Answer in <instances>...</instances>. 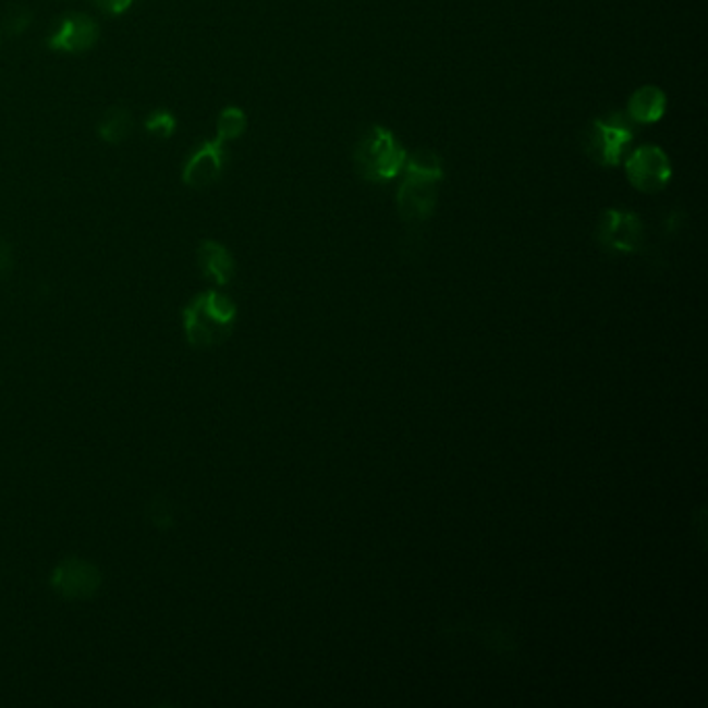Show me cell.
<instances>
[{
    "label": "cell",
    "mask_w": 708,
    "mask_h": 708,
    "mask_svg": "<svg viewBox=\"0 0 708 708\" xmlns=\"http://www.w3.org/2000/svg\"><path fill=\"white\" fill-rule=\"evenodd\" d=\"M29 23H32V13H29L27 9L20 7V9H13V11H11V15H9L7 22H4V29H7L11 36H20V34H23V32L29 27Z\"/></svg>",
    "instance_id": "cell-16"
},
{
    "label": "cell",
    "mask_w": 708,
    "mask_h": 708,
    "mask_svg": "<svg viewBox=\"0 0 708 708\" xmlns=\"http://www.w3.org/2000/svg\"><path fill=\"white\" fill-rule=\"evenodd\" d=\"M247 127V117L242 109L237 107H229L221 112L219 117V125H217V139L227 144V142H233L237 137H242Z\"/></svg>",
    "instance_id": "cell-14"
},
{
    "label": "cell",
    "mask_w": 708,
    "mask_h": 708,
    "mask_svg": "<svg viewBox=\"0 0 708 708\" xmlns=\"http://www.w3.org/2000/svg\"><path fill=\"white\" fill-rule=\"evenodd\" d=\"M439 181L403 178L398 190V215L403 224L416 229L428 221L437 208Z\"/></svg>",
    "instance_id": "cell-6"
},
{
    "label": "cell",
    "mask_w": 708,
    "mask_h": 708,
    "mask_svg": "<svg viewBox=\"0 0 708 708\" xmlns=\"http://www.w3.org/2000/svg\"><path fill=\"white\" fill-rule=\"evenodd\" d=\"M401 173L407 178L430 179L441 183L444 178L443 160L432 150H416L407 155Z\"/></svg>",
    "instance_id": "cell-12"
},
{
    "label": "cell",
    "mask_w": 708,
    "mask_h": 708,
    "mask_svg": "<svg viewBox=\"0 0 708 708\" xmlns=\"http://www.w3.org/2000/svg\"><path fill=\"white\" fill-rule=\"evenodd\" d=\"M11 266V247L7 242H0V272H7Z\"/></svg>",
    "instance_id": "cell-18"
},
{
    "label": "cell",
    "mask_w": 708,
    "mask_h": 708,
    "mask_svg": "<svg viewBox=\"0 0 708 708\" xmlns=\"http://www.w3.org/2000/svg\"><path fill=\"white\" fill-rule=\"evenodd\" d=\"M199 266L208 279L217 285H229L235 274V260L224 245L217 242H204L198 249Z\"/></svg>",
    "instance_id": "cell-11"
},
{
    "label": "cell",
    "mask_w": 708,
    "mask_h": 708,
    "mask_svg": "<svg viewBox=\"0 0 708 708\" xmlns=\"http://www.w3.org/2000/svg\"><path fill=\"white\" fill-rule=\"evenodd\" d=\"M237 320V306L219 291H206L183 310V331L194 347L224 343Z\"/></svg>",
    "instance_id": "cell-1"
},
{
    "label": "cell",
    "mask_w": 708,
    "mask_h": 708,
    "mask_svg": "<svg viewBox=\"0 0 708 708\" xmlns=\"http://www.w3.org/2000/svg\"><path fill=\"white\" fill-rule=\"evenodd\" d=\"M146 130L155 133L158 137H171L178 130V121H175V117L171 112L156 111L148 117Z\"/></svg>",
    "instance_id": "cell-15"
},
{
    "label": "cell",
    "mask_w": 708,
    "mask_h": 708,
    "mask_svg": "<svg viewBox=\"0 0 708 708\" xmlns=\"http://www.w3.org/2000/svg\"><path fill=\"white\" fill-rule=\"evenodd\" d=\"M133 130L132 112L127 111L125 107H112L111 111L107 112L98 125V133L105 142L109 144H119L125 142L130 137Z\"/></svg>",
    "instance_id": "cell-13"
},
{
    "label": "cell",
    "mask_w": 708,
    "mask_h": 708,
    "mask_svg": "<svg viewBox=\"0 0 708 708\" xmlns=\"http://www.w3.org/2000/svg\"><path fill=\"white\" fill-rule=\"evenodd\" d=\"M664 111H667V96L663 89L657 86H643L630 96L625 114L632 123L652 125L663 119Z\"/></svg>",
    "instance_id": "cell-10"
},
{
    "label": "cell",
    "mask_w": 708,
    "mask_h": 708,
    "mask_svg": "<svg viewBox=\"0 0 708 708\" xmlns=\"http://www.w3.org/2000/svg\"><path fill=\"white\" fill-rule=\"evenodd\" d=\"M407 152L395 133L382 125H370L354 148L355 173L370 183H389L401 175Z\"/></svg>",
    "instance_id": "cell-2"
},
{
    "label": "cell",
    "mask_w": 708,
    "mask_h": 708,
    "mask_svg": "<svg viewBox=\"0 0 708 708\" xmlns=\"http://www.w3.org/2000/svg\"><path fill=\"white\" fill-rule=\"evenodd\" d=\"M584 152L598 167H620L623 155L634 142V127L625 112L615 111L597 117L584 132Z\"/></svg>",
    "instance_id": "cell-3"
},
{
    "label": "cell",
    "mask_w": 708,
    "mask_h": 708,
    "mask_svg": "<svg viewBox=\"0 0 708 708\" xmlns=\"http://www.w3.org/2000/svg\"><path fill=\"white\" fill-rule=\"evenodd\" d=\"M102 11L111 13V15H121L132 7L133 0H94Z\"/></svg>",
    "instance_id": "cell-17"
},
{
    "label": "cell",
    "mask_w": 708,
    "mask_h": 708,
    "mask_svg": "<svg viewBox=\"0 0 708 708\" xmlns=\"http://www.w3.org/2000/svg\"><path fill=\"white\" fill-rule=\"evenodd\" d=\"M98 23L89 20L88 15L73 13L66 15L52 38L48 40V46L52 50H63V52H86L91 46L98 42Z\"/></svg>",
    "instance_id": "cell-9"
},
{
    "label": "cell",
    "mask_w": 708,
    "mask_h": 708,
    "mask_svg": "<svg viewBox=\"0 0 708 708\" xmlns=\"http://www.w3.org/2000/svg\"><path fill=\"white\" fill-rule=\"evenodd\" d=\"M222 167H224V144L219 139L206 142L185 162L183 183L194 190H204L221 178Z\"/></svg>",
    "instance_id": "cell-8"
},
{
    "label": "cell",
    "mask_w": 708,
    "mask_h": 708,
    "mask_svg": "<svg viewBox=\"0 0 708 708\" xmlns=\"http://www.w3.org/2000/svg\"><path fill=\"white\" fill-rule=\"evenodd\" d=\"M597 242L607 254L634 256L643 252L646 242L644 222L632 210L609 208L602 212L598 222Z\"/></svg>",
    "instance_id": "cell-4"
},
{
    "label": "cell",
    "mask_w": 708,
    "mask_h": 708,
    "mask_svg": "<svg viewBox=\"0 0 708 708\" xmlns=\"http://www.w3.org/2000/svg\"><path fill=\"white\" fill-rule=\"evenodd\" d=\"M627 181L634 185V190L643 194H657L663 192L673 178L671 160L664 155L663 148L646 144L638 150L630 152L623 162Z\"/></svg>",
    "instance_id": "cell-5"
},
{
    "label": "cell",
    "mask_w": 708,
    "mask_h": 708,
    "mask_svg": "<svg viewBox=\"0 0 708 708\" xmlns=\"http://www.w3.org/2000/svg\"><path fill=\"white\" fill-rule=\"evenodd\" d=\"M52 586L65 598H88L100 586V572L80 559H66L57 565L52 574Z\"/></svg>",
    "instance_id": "cell-7"
}]
</instances>
